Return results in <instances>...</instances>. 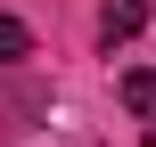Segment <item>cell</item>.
I'll return each instance as SVG.
<instances>
[{"mask_svg":"<svg viewBox=\"0 0 156 147\" xmlns=\"http://www.w3.org/2000/svg\"><path fill=\"white\" fill-rule=\"evenodd\" d=\"M123 106L156 123V74H123Z\"/></svg>","mask_w":156,"mask_h":147,"instance_id":"2","label":"cell"},{"mask_svg":"<svg viewBox=\"0 0 156 147\" xmlns=\"http://www.w3.org/2000/svg\"><path fill=\"white\" fill-rule=\"evenodd\" d=\"M25 41H33V33H25L16 16H0V65H16V57H25Z\"/></svg>","mask_w":156,"mask_h":147,"instance_id":"3","label":"cell"},{"mask_svg":"<svg viewBox=\"0 0 156 147\" xmlns=\"http://www.w3.org/2000/svg\"><path fill=\"white\" fill-rule=\"evenodd\" d=\"M140 25H148V0H99V41H107V49L132 41Z\"/></svg>","mask_w":156,"mask_h":147,"instance_id":"1","label":"cell"},{"mask_svg":"<svg viewBox=\"0 0 156 147\" xmlns=\"http://www.w3.org/2000/svg\"><path fill=\"white\" fill-rule=\"evenodd\" d=\"M148 147H156V123H148Z\"/></svg>","mask_w":156,"mask_h":147,"instance_id":"4","label":"cell"}]
</instances>
